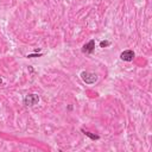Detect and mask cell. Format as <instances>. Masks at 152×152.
Returning a JSON list of instances; mask_svg holds the SVG:
<instances>
[{
	"instance_id": "cell-1",
	"label": "cell",
	"mask_w": 152,
	"mask_h": 152,
	"mask_svg": "<svg viewBox=\"0 0 152 152\" xmlns=\"http://www.w3.org/2000/svg\"><path fill=\"white\" fill-rule=\"evenodd\" d=\"M81 80L86 83V85H94L98 81V75L90 71H82L80 74Z\"/></svg>"
},
{
	"instance_id": "cell-2",
	"label": "cell",
	"mask_w": 152,
	"mask_h": 152,
	"mask_svg": "<svg viewBox=\"0 0 152 152\" xmlns=\"http://www.w3.org/2000/svg\"><path fill=\"white\" fill-rule=\"evenodd\" d=\"M23 102L26 107H33L39 102V95L38 94H28L24 98Z\"/></svg>"
},
{
	"instance_id": "cell-3",
	"label": "cell",
	"mask_w": 152,
	"mask_h": 152,
	"mask_svg": "<svg viewBox=\"0 0 152 152\" xmlns=\"http://www.w3.org/2000/svg\"><path fill=\"white\" fill-rule=\"evenodd\" d=\"M94 50H95V41H94V39H90V41H89L88 43H86V44L82 46V49H81V51H82L83 54H88V55L93 54Z\"/></svg>"
},
{
	"instance_id": "cell-4",
	"label": "cell",
	"mask_w": 152,
	"mask_h": 152,
	"mask_svg": "<svg viewBox=\"0 0 152 152\" xmlns=\"http://www.w3.org/2000/svg\"><path fill=\"white\" fill-rule=\"evenodd\" d=\"M134 57H135V54L133 50H125L120 54V58L125 62H132Z\"/></svg>"
},
{
	"instance_id": "cell-5",
	"label": "cell",
	"mask_w": 152,
	"mask_h": 152,
	"mask_svg": "<svg viewBox=\"0 0 152 152\" xmlns=\"http://www.w3.org/2000/svg\"><path fill=\"white\" fill-rule=\"evenodd\" d=\"M81 132H82L86 137L90 138L92 140H99V139H100V135H99V134H95V133H92V132H88V131H85V130H81Z\"/></svg>"
},
{
	"instance_id": "cell-6",
	"label": "cell",
	"mask_w": 152,
	"mask_h": 152,
	"mask_svg": "<svg viewBox=\"0 0 152 152\" xmlns=\"http://www.w3.org/2000/svg\"><path fill=\"white\" fill-rule=\"evenodd\" d=\"M111 45V42L109 41H101L100 42V48H107Z\"/></svg>"
},
{
	"instance_id": "cell-7",
	"label": "cell",
	"mask_w": 152,
	"mask_h": 152,
	"mask_svg": "<svg viewBox=\"0 0 152 152\" xmlns=\"http://www.w3.org/2000/svg\"><path fill=\"white\" fill-rule=\"evenodd\" d=\"M42 56H43L42 52H39V54H36V52H35V54H29L26 57H28V58H36V57H42Z\"/></svg>"
},
{
	"instance_id": "cell-8",
	"label": "cell",
	"mask_w": 152,
	"mask_h": 152,
	"mask_svg": "<svg viewBox=\"0 0 152 152\" xmlns=\"http://www.w3.org/2000/svg\"><path fill=\"white\" fill-rule=\"evenodd\" d=\"M3 82H4V81H3V79L0 77V85H3Z\"/></svg>"
}]
</instances>
